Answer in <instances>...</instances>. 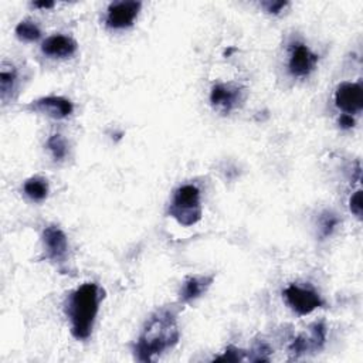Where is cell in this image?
<instances>
[{
	"instance_id": "obj_1",
	"label": "cell",
	"mask_w": 363,
	"mask_h": 363,
	"mask_svg": "<svg viewBox=\"0 0 363 363\" xmlns=\"http://www.w3.org/2000/svg\"><path fill=\"white\" fill-rule=\"evenodd\" d=\"M179 340V329L174 313L169 309L156 312L146 323L135 353L138 360L149 362L166 349L174 346Z\"/></svg>"
},
{
	"instance_id": "obj_2",
	"label": "cell",
	"mask_w": 363,
	"mask_h": 363,
	"mask_svg": "<svg viewBox=\"0 0 363 363\" xmlns=\"http://www.w3.org/2000/svg\"><path fill=\"white\" fill-rule=\"evenodd\" d=\"M99 294L98 286L92 282L81 285L75 289L65 305V313L69 319L71 333L75 339H88L98 313Z\"/></svg>"
},
{
	"instance_id": "obj_3",
	"label": "cell",
	"mask_w": 363,
	"mask_h": 363,
	"mask_svg": "<svg viewBox=\"0 0 363 363\" xmlns=\"http://www.w3.org/2000/svg\"><path fill=\"white\" fill-rule=\"evenodd\" d=\"M169 214L174 217L182 225H193L201 218L200 191L193 184L180 186L174 194L169 207Z\"/></svg>"
},
{
	"instance_id": "obj_4",
	"label": "cell",
	"mask_w": 363,
	"mask_h": 363,
	"mask_svg": "<svg viewBox=\"0 0 363 363\" xmlns=\"http://www.w3.org/2000/svg\"><path fill=\"white\" fill-rule=\"evenodd\" d=\"M284 296L286 299V303L299 315H308L323 303L320 296L315 291L301 288L294 284L284 291Z\"/></svg>"
},
{
	"instance_id": "obj_5",
	"label": "cell",
	"mask_w": 363,
	"mask_h": 363,
	"mask_svg": "<svg viewBox=\"0 0 363 363\" xmlns=\"http://www.w3.org/2000/svg\"><path fill=\"white\" fill-rule=\"evenodd\" d=\"M140 1L111 3L106 13V26L111 28L130 27L140 10Z\"/></svg>"
},
{
	"instance_id": "obj_6",
	"label": "cell",
	"mask_w": 363,
	"mask_h": 363,
	"mask_svg": "<svg viewBox=\"0 0 363 363\" xmlns=\"http://www.w3.org/2000/svg\"><path fill=\"white\" fill-rule=\"evenodd\" d=\"M335 104L345 113H356L363 108V89L356 82H342L335 92Z\"/></svg>"
},
{
	"instance_id": "obj_7",
	"label": "cell",
	"mask_w": 363,
	"mask_h": 363,
	"mask_svg": "<svg viewBox=\"0 0 363 363\" xmlns=\"http://www.w3.org/2000/svg\"><path fill=\"white\" fill-rule=\"evenodd\" d=\"M316 61L318 55H315L305 44L294 43L291 45L288 68L294 77H306L313 69Z\"/></svg>"
},
{
	"instance_id": "obj_8",
	"label": "cell",
	"mask_w": 363,
	"mask_h": 363,
	"mask_svg": "<svg viewBox=\"0 0 363 363\" xmlns=\"http://www.w3.org/2000/svg\"><path fill=\"white\" fill-rule=\"evenodd\" d=\"M43 241L47 257L54 262H62L68 251V241L64 231L57 225H48L43 231Z\"/></svg>"
},
{
	"instance_id": "obj_9",
	"label": "cell",
	"mask_w": 363,
	"mask_h": 363,
	"mask_svg": "<svg viewBox=\"0 0 363 363\" xmlns=\"http://www.w3.org/2000/svg\"><path fill=\"white\" fill-rule=\"evenodd\" d=\"M241 99V91L237 86H233L230 84H216L210 94L211 104L223 111L228 112L231 111Z\"/></svg>"
},
{
	"instance_id": "obj_10",
	"label": "cell",
	"mask_w": 363,
	"mask_h": 363,
	"mask_svg": "<svg viewBox=\"0 0 363 363\" xmlns=\"http://www.w3.org/2000/svg\"><path fill=\"white\" fill-rule=\"evenodd\" d=\"M31 108L34 111L43 112L51 118L61 119L68 116L72 112V104L71 101L62 98V96H45L40 98L37 101H33Z\"/></svg>"
},
{
	"instance_id": "obj_11",
	"label": "cell",
	"mask_w": 363,
	"mask_h": 363,
	"mask_svg": "<svg viewBox=\"0 0 363 363\" xmlns=\"http://www.w3.org/2000/svg\"><path fill=\"white\" fill-rule=\"evenodd\" d=\"M41 51L52 58H65L77 51V43L71 37L55 34L43 43Z\"/></svg>"
},
{
	"instance_id": "obj_12",
	"label": "cell",
	"mask_w": 363,
	"mask_h": 363,
	"mask_svg": "<svg viewBox=\"0 0 363 363\" xmlns=\"http://www.w3.org/2000/svg\"><path fill=\"white\" fill-rule=\"evenodd\" d=\"M325 336H326V329H325L323 323H320V322L319 323H313L312 325V335L309 337H306V336L296 337L292 342L289 350H291V353L298 356V354L305 353L306 350L319 349L323 345V342H325Z\"/></svg>"
},
{
	"instance_id": "obj_13",
	"label": "cell",
	"mask_w": 363,
	"mask_h": 363,
	"mask_svg": "<svg viewBox=\"0 0 363 363\" xmlns=\"http://www.w3.org/2000/svg\"><path fill=\"white\" fill-rule=\"evenodd\" d=\"M211 281H213V277H191L186 279L180 291V299L183 302H189L199 298L210 286Z\"/></svg>"
},
{
	"instance_id": "obj_14",
	"label": "cell",
	"mask_w": 363,
	"mask_h": 363,
	"mask_svg": "<svg viewBox=\"0 0 363 363\" xmlns=\"http://www.w3.org/2000/svg\"><path fill=\"white\" fill-rule=\"evenodd\" d=\"M24 193L35 201H41L47 197L48 194V184L47 180L41 177H31L24 183Z\"/></svg>"
},
{
	"instance_id": "obj_15",
	"label": "cell",
	"mask_w": 363,
	"mask_h": 363,
	"mask_svg": "<svg viewBox=\"0 0 363 363\" xmlns=\"http://www.w3.org/2000/svg\"><path fill=\"white\" fill-rule=\"evenodd\" d=\"M16 71L11 65L3 64L1 69H0V89H1V99L7 101V98L11 95V92L14 91V85H16Z\"/></svg>"
},
{
	"instance_id": "obj_16",
	"label": "cell",
	"mask_w": 363,
	"mask_h": 363,
	"mask_svg": "<svg viewBox=\"0 0 363 363\" xmlns=\"http://www.w3.org/2000/svg\"><path fill=\"white\" fill-rule=\"evenodd\" d=\"M16 34L18 38L26 40V41H35L40 38L41 31L38 28V26L30 20H24L20 21L16 27Z\"/></svg>"
},
{
	"instance_id": "obj_17",
	"label": "cell",
	"mask_w": 363,
	"mask_h": 363,
	"mask_svg": "<svg viewBox=\"0 0 363 363\" xmlns=\"http://www.w3.org/2000/svg\"><path fill=\"white\" fill-rule=\"evenodd\" d=\"M47 147L55 160H62L67 156V143L61 135H52L47 140Z\"/></svg>"
},
{
	"instance_id": "obj_18",
	"label": "cell",
	"mask_w": 363,
	"mask_h": 363,
	"mask_svg": "<svg viewBox=\"0 0 363 363\" xmlns=\"http://www.w3.org/2000/svg\"><path fill=\"white\" fill-rule=\"evenodd\" d=\"M337 217L335 216V214H332V213H329V211H325L322 216H320V218H319V225H320V234H322V237H328L332 231H333V228L336 227V224H337Z\"/></svg>"
},
{
	"instance_id": "obj_19",
	"label": "cell",
	"mask_w": 363,
	"mask_h": 363,
	"mask_svg": "<svg viewBox=\"0 0 363 363\" xmlns=\"http://www.w3.org/2000/svg\"><path fill=\"white\" fill-rule=\"evenodd\" d=\"M242 359H244V352L231 346L225 350V353L223 356L217 357L216 360H218V362H238V360H242Z\"/></svg>"
},
{
	"instance_id": "obj_20",
	"label": "cell",
	"mask_w": 363,
	"mask_h": 363,
	"mask_svg": "<svg viewBox=\"0 0 363 363\" xmlns=\"http://www.w3.org/2000/svg\"><path fill=\"white\" fill-rule=\"evenodd\" d=\"M349 207H350V211H352L357 218L362 217V190L354 191V194L350 197Z\"/></svg>"
},
{
	"instance_id": "obj_21",
	"label": "cell",
	"mask_w": 363,
	"mask_h": 363,
	"mask_svg": "<svg viewBox=\"0 0 363 363\" xmlns=\"http://www.w3.org/2000/svg\"><path fill=\"white\" fill-rule=\"evenodd\" d=\"M285 6H286V1H264L262 3V7L268 13H274V14H278Z\"/></svg>"
},
{
	"instance_id": "obj_22",
	"label": "cell",
	"mask_w": 363,
	"mask_h": 363,
	"mask_svg": "<svg viewBox=\"0 0 363 363\" xmlns=\"http://www.w3.org/2000/svg\"><path fill=\"white\" fill-rule=\"evenodd\" d=\"M339 126H340L342 129H350V128L354 126V119L352 118V115L343 113V115H340V118H339Z\"/></svg>"
},
{
	"instance_id": "obj_23",
	"label": "cell",
	"mask_w": 363,
	"mask_h": 363,
	"mask_svg": "<svg viewBox=\"0 0 363 363\" xmlns=\"http://www.w3.org/2000/svg\"><path fill=\"white\" fill-rule=\"evenodd\" d=\"M34 6L40 7V9H51V7H54V3L52 1H35Z\"/></svg>"
}]
</instances>
